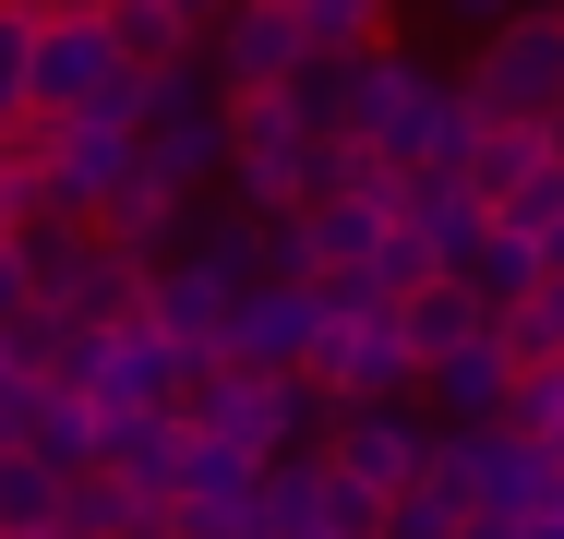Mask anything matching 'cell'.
<instances>
[{"label": "cell", "instance_id": "cell-1", "mask_svg": "<svg viewBox=\"0 0 564 539\" xmlns=\"http://www.w3.org/2000/svg\"><path fill=\"white\" fill-rule=\"evenodd\" d=\"M132 168H144L169 205H205V193L228 180V85H217V61H169V73H144Z\"/></svg>", "mask_w": 564, "mask_h": 539}, {"label": "cell", "instance_id": "cell-2", "mask_svg": "<svg viewBox=\"0 0 564 539\" xmlns=\"http://www.w3.org/2000/svg\"><path fill=\"white\" fill-rule=\"evenodd\" d=\"M325 408H409L421 396V348L409 312L372 300V288H325V336H313V372H301Z\"/></svg>", "mask_w": 564, "mask_h": 539}, {"label": "cell", "instance_id": "cell-3", "mask_svg": "<svg viewBox=\"0 0 564 539\" xmlns=\"http://www.w3.org/2000/svg\"><path fill=\"white\" fill-rule=\"evenodd\" d=\"M325 396L313 384H276V372H193V396H181V431H205V443H228V455H252V468H276V455H313L325 443Z\"/></svg>", "mask_w": 564, "mask_h": 539}, {"label": "cell", "instance_id": "cell-4", "mask_svg": "<svg viewBox=\"0 0 564 539\" xmlns=\"http://www.w3.org/2000/svg\"><path fill=\"white\" fill-rule=\"evenodd\" d=\"M36 120H97V132L144 120V73L109 48V12H36Z\"/></svg>", "mask_w": 564, "mask_h": 539}, {"label": "cell", "instance_id": "cell-5", "mask_svg": "<svg viewBox=\"0 0 564 539\" xmlns=\"http://www.w3.org/2000/svg\"><path fill=\"white\" fill-rule=\"evenodd\" d=\"M228 205L264 216V228H289V216L313 205V120H301L289 85L228 97Z\"/></svg>", "mask_w": 564, "mask_h": 539}, {"label": "cell", "instance_id": "cell-6", "mask_svg": "<svg viewBox=\"0 0 564 539\" xmlns=\"http://www.w3.org/2000/svg\"><path fill=\"white\" fill-rule=\"evenodd\" d=\"M456 85H468V108H480L492 132H541V120H564V12H505Z\"/></svg>", "mask_w": 564, "mask_h": 539}, {"label": "cell", "instance_id": "cell-7", "mask_svg": "<svg viewBox=\"0 0 564 539\" xmlns=\"http://www.w3.org/2000/svg\"><path fill=\"white\" fill-rule=\"evenodd\" d=\"M12 144L36 168V216H61V228H97L109 193L132 180V132H97V120H24Z\"/></svg>", "mask_w": 564, "mask_h": 539}, {"label": "cell", "instance_id": "cell-8", "mask_svg": "<svg viewBox=\"0 0 564 539\" xmlns=\"http://www.w3.org/2000/svg\"><path fill=\"white\" fill-rule=\"evenodd\" d=\"M421 431H433V420H409V408H337L313 455H325V480H337V492L397 504V492H421Z\"/></svg>", "mask_w": 564, "mask_h": 539}, {"label": "cell", "instance_id": "cell-9", "mask_svg": "<svg viewBox=\"0 0 564 539\" xmlns=\"http://www.w3.org/2000/svg\"><path fill=\"white\" fill-rule=\"evenodd\" d=\"M313 336H325V288H240L217 336V372H276L301 384L313 372Z\"/></svg>", "mask_w": 564, "mask_h": 539}, {"label": "cell", "instance_id": "cell-10", "mask_svg": "<svg viewBox=\"0 0 564 539\" xmlns=\"http://www.w3.org/2000/svg\"><path fill=\"white\" fill-rule=\"evenodd\" d=\"M181 396H193V360L169 336H144V323H109L97 336V372H85V408L97 420H169Z\"/></svg>", "mask_w": 564, "mask_h": 539}, {"label": "cell", "instance_id": "cell-11", "mask_svg": "<svg viewBox=\"0 0 564 539\" xmlns=\"http://www.w3.org/2000/svg\"><path fill=\"white\" fill-rule=\"evenodd\" d=\"M205 61H217V85H228V97H264V85H301V73H313V36H301V0H252V12H217Z\"/></svg>", "mask_w": 564, "mask_h": 539}, {"label": "cell", "instance_id": "cell-12", "mask_svg": "<svg viewBox=\"0 0 564 539\" xmlns=\"http://www.w3.org/2000/svg\"><path fill=\"white\" fill-rule=\"evenodd\" d=\"M228 300H240V288H228L217 264H193V252H169V264H156V276H144V336H169V348H181V360H193V372H205V360H217V336H228Z\"/></svg>", "mask_w": 564, "mask_h": 539}, {"label": "cell", "instance_id": "cell-13", "mask_svg": "<svg viewBox=\"0 0 564 539\" xmlns=\"http://www.w3.org/2000/svg\"><path fill=\"white\" fill-rule=\"evenodd\" d=\"M421 396H433V431H505L517 420V360H505L492 336H468L456 360L421 372Z\"/></svg>", "mask_w": 564, "mask_h": 539}, {"label": "cell", "instance_id": "cell-14", "mask_svg": "<svg viewBox=\"0 0 564 539\" xmlns=\"http://www.w3.org/2000/svg\"><path fill=\"white\" fill-rule=\"evenodd\" d=\"M205 36H217V12H193V0H109V48L132 61V73L205 61Z\"/></svg>", "mask_w": 564, "mask_h": 539}, {"label": "cell", "instance_id": "cell-15", "mask_svg": "<svg viewBox=\"0 0 564 539\" xmlns=\"http://www.w3.org/2000/svg\"><path fill=\"white\" fill-rule=\"evenodd\" d=\"M97 240H109V252H132V264L156 276V264H169V252L193 240V205H169V193H156V180L132 168V180L109 193V216H97Z\"/></svg>", "mask_w": 564, "mask_h": 539}, {"label": "cell", "instance_id": "cell-16", "mask_svg": "<svg viewBox=\"0 0 564 539\" xmlns=\"http://www.w3.org/2000/svg\"><path fill=\"white\" fill-rule=\"evenodd\" d=\"M97 408H85V396H61V384H36V408H24V443H12V455H36V468H48V480H85V468H97Z\"/></svg>", "mask_w": 564, "mask_h": 539}, {"label": "cell", "instance_id": "cell-17", "mask_svg": "<svg viewBox=\"0 0 564 539\" xmlns=\"http://www.w3.org/2000/svg\"><path fill=\"white\" fill-rule=\"evenodd\" d=\"M529 180H553V144H541V132H480V168H468V193L505 216Z\"/></svg>", "mask_w": 564, "mask_h": 539}, {"label": "cell", "instance_id": "cell-18", "mask_svg": "<svg viewBox=\"0 0 564 539\" xmlns=\"http://www.w3.org/2000/svg\"><path fill=\"white\" fill-rule=\"evenodd\" d=\"M397 312H409V348H421V372H433V360H456L468 336H492V312H480L468 288H421V300H397Z\"/></svg>", "mask_w": 564, "mask_h": 539}, {"label": "cell", "instance_id": "cell-19", "mask_svg": "<svg viewBox=\"0 0 564 539\" xmlns=\"http://www.w3.org/2000/svg\"><path fill=\"white\" fill-rule=\"evenodd\" d=\"M36 120V0H0V144Z\"/></svg>", "mask_w": 564, "mask_h": 539}, {"label": "cell", "instance_id": "cell-20", "mask_svg": "<svg viewBox=\"0 0 564 539\" xmlns=\"http://www.w3.org/2000/svg\"><path fill=\"white\" fill-rule=\"evenodd\" d=\"M301 36H313V61H372V48H397V24H384L372 0H301Z\"/></svg>", "mask_w": 564, "mask_h": 539}, {"label": "cell", "instance_id": "cell-21", "mask_svg": "<svg viewBox=\"0 0 564 539\" xmlns=\"http://www.w3.org/2000/svg\"><path fill=\"white\" fill-rule=\"evenodd\" d=\"M61 492L73 480H48L36 455H0V539H61Z\"/></svg>", "mask_w": 564, "mask_h": 539}, {"label": "cell", "instance_id": "cell-22", "mask_svg": "<svg viewBox=\"0 0 564 539\" xmlns=\"http://www.w3.org/2000/svg\"><path fill=\"white\" fill-rule=\"evenodd\" d=\"M384 539H468V504H445V492L421 480V492H397V504H384Z\"/></svg>", "mask_w": 564, "mask_h": 539}, {"label": "cell", "instance_id": "cell-23", "mask_svg": "<svg viewBox=\"0 0 564 539\" xmlns=\"http://www.w3.org/2000/svg\"><path fill=\"white\" fill-rule=\"evenodd\" d=\"M36 228V168H24V144H0V240H24Z\"/></svg>", "mask_w": 564, "mask_h": 539}, {"label": "cell", "instance_id": "cell-24", "mask_svg": "<svg viewBox=\"0 0 564 539\" xmlns=\"http://www.w3.org/2000/svg\"><path fill=\"white\" fill-rule=\"evenodd\" d=\"M36 312V276H24V240H0V323Z\"/></svg>", "mask_w": 564, "mask_h": 539}]
</instances>
